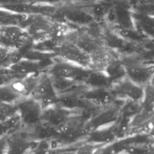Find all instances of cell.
Returning <instances> with one entry per match:
<instances>
[{"label": "cell", "instance_id": "obj_19", "mask_svg": "<svg viewBox=\"0 0 154 154\" xmlns=\"http://www.w3.org/2000/svg\"><path fill=\"white\" fill-rule=\"evenodd\" d=\"M103 20L109 26H117V14L114 5L110 7Z\"/></svg>", "mask_w": 154, "mask_h": 154}, {"label": "cell", "instance_id": "obj_9", "mask_svg": "<svg viewBox=\"0 0 154 154\" xmlns=\"http://www.w3.org/2000/svg\"><path fill=\"white\" fill-rule=\"evenodd\" d=\"M70 116V110L56 104L43 109L41 122L55 129L66 122Z\"/></svg>", "mask_w": 154, "mask_h": 154}, {"label": "cell", "instance_id": "obj_27", "mask_svg": "<svg viewBox=\"0 0 154 154\" xmlns=\"http://www.w3.org/2000/svg\"></svg>", "mask_w": 154, "mask_h": 154}, {"label": "cell", "instance_id": "obj_8", "mask_svg": "<svg viewBox=\"0 0 154 154\" xmlns=\"http://www.w3.org/2000/svg\"><path fill=\"white\" fill-rule=\"evenodd\" d=\"M60 7L66 22L71 25L87 26L95 21L86 8L67 6L66 4Z\"/></svg>", "mask_w": 154, "mask_h": 154}, {"label": "cell", "instance_id": "obj_21", "mask_svg": "<svg viewBox=\"0 0 154 154\" xmlns=\"http://www.w3.org/2000/svg\"><path fill=\"white\" fill-rule=\"evenodd\" d=\"M93 154H116L112 143L99 146Z\"/></svg>", "mask_w": 154, "mask_h": 154}, {"label": "cell", "instance_id": "obj_25", "mask_svg": "<svg viewBox=\"0 0 154 154\" xmlns=\"http://www.w3.org/2000/svg\"><path fill=\"white\" fill-rule=\"evenodd\" d=\"M0 154H6L5 138L0 139Z\"/></svg>", "mask_w": 154, "mask_h": 154}, {"label": "cell", "instance_id": "obj_2", "mask_svg": "<svg viewBox=\"0 0 154 154\" xmlns=\"http://www.w3.org/2000/svg\"><path fill=\"white\" fill-rule=\"evenodd\" d=\"M49 67L48 74L75 82L84 81L91 69L58 59Z\"/></svg>", "mask_w": 154, "mask_h": 154}, {"label": "cell", "instance_id": "obj_15", "mask_svg": "<svg viewBox=\"0 0 154 154\" xmlns=\"http://www.w3.org/2000/svg\"><path fill=\"white\" fill-rule=\"evenodd\" d=\"M22 99L11 87L9 83L0 86V101L16 105Z\"/></svg>", "mask_w": 154, "mask_h": 154}, {"label": "cell", "instance_id": "obj_18", "mask_svg": "<svg viewBox=\"0 0 154 154\" xmlns=\"http://www.w3.org/2000/svg\"><path fill=\"white\" fill-rule=\"evenodd\" d=\"M16 113V105L0 101V122L13 116Z\"/></svg>", "mask_w": 154, "mask_h": 154}, {"label": "cell", "instance_id": "obj_1", "mask_svg": "<svg viewBox=\"0 0 154 154\" xmlns=\"http://www.w3.org/2000/svg\"><path fill=\"white\" fill-rule=\"evenodd\" d=\"M55 57L84 67L90 69V55L83 52L72 42L64 39L56 43L52 48Z\"/></svg>", "mask_w": 154, "mask_h": 154}, {"label": "cell", "instance_id": "obj_6", "mask_svg": "<svg viewBox=\"0 0 154 154\" xmlns=\"http://www.w3.org/2000/svg\"><path fill=\"white\" fill-rule=\"evenodd\" d=\"M121 61L128 79L141 87L148 84L150 76L154 73V64H144L141 61H133V58Z\"/></svg>", "mask_w": 154, "mask_h": 154}, {"label": "cell", "instance_id": "obj_23", "mask_svg": "<svg viewBox=\"0 0 154 154\" xmlns=\"http://www.w3.org/2000/svg\"><path fill=\"white\" fill-rule=\"evenodd\" d=\"M14 49H10L4 46L0 45V65L4 63L11 50Z\"/></svg>", "mask_w": 154, "mask_h": 154}, {"label": "cell", "instance_id": "obj_24", "mask_svg": "<svg viewBox=\"0 0 154 154\" xmlns=\"http://www.w3.org/2000/svg\"><path fill=\"white\" fill-rule=\"evenodd\" d=\"M125 1L129 5H130L131 7L135 8V7H138L141 4H142L145 0H125Z\"/></svg>", "mask_w": 154, "mask_h": 154}, {"label": "cell", "instance_id": "obj_4", "mask_svg": "<svg viewBox=\"0 0 154 154\" xmlns=\"http://www.w3.org/2000/svg\"><path fill=\"white\" fill-rule=\"evenodd\" d=\"M16 106L23 126L32 127L41 123L43 109L35 99L31 97L22 98L16 103Z\"/></svg>", "mask_w": 154, "mask_h": 154}, {"label": "cell", "instance_id": "obj_20", "mask_svg": "<svg viewBox=\"0 0 154 154\" xmlns=\"http://www.w3.org/2000/svg\"><path fill=\"white\" fill-rule=\"evenodd\" d=\"M99 146L91 143L87 142L81 145L75 152L74 154H93L94 151Z\"/></svg>", "mask_w": 154, "mask_h": 154}, {"label": "cell", "instance_id": "obj_17", "mask_svg": "<svg viewBox=\"0 0 154 154\" xmlns=\"http://www.w3.org/2000/svg\"><path fill=\"white\" fill-rule=\"evenodd\" d=\"M143 108L154 110V88L149 84L143 87V97L141 101Z\"/></svg>", "mask_w": 154, "mask_h": 154}, {"label": "cell", "instance_id": "obj_16", "mask_svg": "<svg viewBox=\"0 0 154 154\" xmlns=\"http://www.w3.org/2000/svg\"><path fill=\"white\" fill-rule=\"evenodd\" d=\"M113 5L106 3H94L91 6L86 8L87 10L92 16L94 19H103L108 11Z\"/></svg>", "mask_w": 154, "mask_h": 154}, {"label": "cell", "instance_id": "obj_11", "mask_svg": "<svg viewBox=\"0 0 154 154\" xmlns=\"http://www.w3.org/2000/svg\"><path fill=\"white\" fill-rule=\"evenodd\" d=\"M40 67L38 61L23 58L8 68L20 77H23L40 72Z\"/></svg>", "mask_w": 154, "mask_h": 154}, {"label": "cell", "instance_id": "obj_12", "mask_svg": "<svg viewBox=\"0 0 154 154\" xmlns=\"http://www.w3.org/2000/svg\"><path fill=\"white\" fill-rule=\"evenodd\" d=\"M84 85L91 89L108 88L111 82L103 71L91 70L84 81Z\"/></svg>", "mask_w": 154, "mask_h": 154}, {"label": "cell", "instance_id": "obj_3", "mask_svg": "<svg viewBox=\"0 0 154 154\" xmlns=\"http://www.w3.org/2000/svg\"><path fill=\"white\" fill-rule=\"evenodd\" d=\"M32 41L26 30L18 25L0 27V45L10 49L20 51Z\"/></svg>", "mask_w": 154, "mask_h": 154}, {"label": "cell", "instance_id": "obj_14", "mask_svg": "<svg viewBox=\"0 0 154 154\" xmlns=\"http://www.w3.org/2000/svg\"><path fill=\"white\" fill-rule=\"evenodd\" d=\"M22 126L23 125L17 113L5 120L0 122V139L7 138L20 130Z\"/></svg>", "mask_w": 154, "mask_h": 154}, {"label": "cell", "instance_id": "obj_26", "mask_svg": "<svg viewBox=\"0 0 154 154\" xmlns=\"http://www.w3.org/2000/svg\"><path fill=\"white\" fill-rule=\"evenodd\" d=\"M148 84L154 88V73L150 76Z\"/></svg>", "mask_w": 154, "mask_h": 154}, {"label": "cell", "instance_id": "obj_5", "mask_svg": "<svg viewBox=\"0 0 154 154\" xmlns=\"http://www.w3.org/2000/svg\"><path fill=\"white\" fill-rule=\"evenodd\" d=\"M29 97L37 100L42 109L57 104L58 93L55 90L51 76L48 73H44Z\"/></svg>", "mask_w": 154, "mask_h": 154}, {"label": "cell", "instance_id": "obj_7", "mask_svg": "<svg viewBox=\"0 0 154 154\" xmlns=\"http://www.w3.org/2000/svg\"><path fill=\"white\" fill-rule=\"evenodd\" d=\"M108 88L114 97L141 103L143 97V87L134 83L126 76L112 83Z\"/></svg>", "mask_w": 154, "mask_h": 154}, {"label": "cell", "instance_id": "obj_13", "mask_svg": "<svg viewBox=\"0 0 154 154\" xmlns=\"http://www.w3.org/2000/svg\"><path fill=\"white\" fill-rule=\"evenodd\" d=\"M117 14V26L118 27L134 29V18L132 11L123 5H114Z\"/></svg>", "mask_w": 154, "mask_h": 154}, {"label": "cell", "instance_id": "obj_10", "mask_svg": "<svg viewBox=\"0 0 154 154\" xmlns=\"http://www.w3.org/2000/svg\"><path fill=\"white\" fill-rule=\"evenodd\" d=\"M6 154H26L31 145V138L21 129L5 138Z\"/></svg>", "mask_w": 154, "mask_h": 154}, {"label": "cell", "instance_id": "obj_22", "mask_svg": "<svg viewBox=\"0 0 154 154\" xmlns=\"http://www.w3.org/2000/svg\"><path fill=\"white\" fill-rule=\"evenodd\" d=\"M69 0H35V2L40 4L60 7L67 4Z\"/></svg>", "mask_w": 154, "mask_h": 154}]
</instances>
